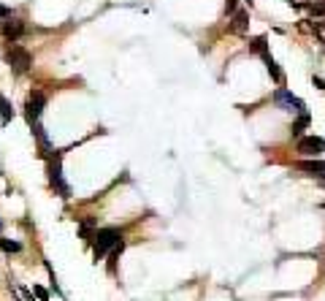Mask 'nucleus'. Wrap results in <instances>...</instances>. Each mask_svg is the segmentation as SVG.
I'll list each match as a JSON object with an SVG mask.
<instances>
[{
    "label": "nucleus",
    "mask_w": 325,
    "mask_h": 301,
    "mask_svg": "<svg viewBox=\"0 0 325 301\" xmlns=\"http://www.w3.org/2000/svg\"><path fill=\"white\" fill-rule=\"evenodd\" d=\"M122 239V233L117 231V228H100L98 233L92 236V242H95V250H92V255H95V260H100L103 255H106L109 250L114 247L117 242Z\"/></svg>",
    "instance_id": "obj_1"
},
{
    "label": "nucleus",
    "mask_w": 325,
    "mask_h": 301,
    "mask_svg": "<svg viewBox=\"0 0 325 301\" xmlns=\"http://www.w3.org/2000/svg\"><path fill=\"white\" fill-rule=\"evenodd\" d=\"M6 62H9V68L14 74H27L30 65H33V54H30L25 46H11V49L6 52Z\"/></svg>",
    "instance_id": "obj_2"
},
{
    "label": "nucleus",
    "mask_w": 325,
    "mask_h": 301,
    "mask_svg": "<svg viewBox=\"0 0 325 301\" xmlns=\"http://www.w3.org/2000/svg\"><path fill=\"white\" fill-rule=\"evenodd\" d=\"M274 104L282 109V112H290V114H301L306 112V104L301 98H296L290 90H284V87H279V90L274 92Z\"/></svg>",
    "instance_id": "obj_3"
},
{
    "label": "nucleus",
    "mask_w": 325,
    "mask_h": 301,
    "mask_svg": "<svg viewBox=\"0 0 325 301\" xmlns=\"http://www.w3.org/2000/svg\"><path fill=\"white\" fill-rule=\"evenodd\" d=\"M44 106H46V95H44L41 90H33V92L27 95V104H25V117H27V122H30V125L41 120Z\"/></svg>",
    "instance_id": "obj_4"
},
{
    "label": "nucleus",
    "mask_w": 325,
    "mask_h": 301,
    "mask_svg": "<svg viewBox=\"0 0 325 301\" xmlns=\"http://www.w3.org/2000/svg\"><path fill=\"white\" fill-rule=\"evenodd\" d=\"M49 182H52V187L57 190L60 195H70V187L65 185V179H62V163H60V155H52L49 157Z\"/></svg>",
    "instance_id": "obj_5"
},
{
    "label": "nucleus",
    "mask_w": 325,
    "mask_h": 301,
    "mask_svg": "<svg viewBox=\"0 0 325 301\" xmlns=\"http://www.w3.org/2000/svg\"><path fill=\"white\" fill-rule=\"evenodd\" d=\"M298 152L306 157H317L320 152H325V141L317 136H298Z\"/></svg>",
    "instance_id": "obj_6"
},
{
    "label": "nucleus",
    "mask_w": 325,
    "mask_h": 301,
    "mask_svg": "<svg viewBox=\"0 0 325 301\" xmlns=\"http://www.w3.org/2000/svg\"><path fill=\"white\" fill-rule=\"evenodd\" d=\"M22 36H25V22L14 19V17H9V22L3 19V38L6 41H19Z\"/></svg>",
    "instance_id": "obj_7"
},
{
    "label": "nucleus",
    "mask_w": 325,
    "mask_h": 301,
    "mask_svg": "<svg viewBox=\"0 0 325 301\" xmlns=\"http://www.w3.org/2000/svg\"><path fill=\"white\" fill-rule=\"evenodd\" d=\"M296 169L306 171V174H312V177H325V163H322V160H317V157H312V160H298V163H296Z\"/></svg>",
    "instance_id": "obj_8"
},
{
    "label": "nucleus",
    "mask_w": 325,
    "mask_h": 301,
    "mask_svg": "<svg viewBox=\"0 0 325 301\" xmlns=\"http://www.w3.org/2000/svg\"><path fill=\"white\" fill-rule=\"evenodd\" d=\"M260 57H263V62H266V71L271 74V79H274L276 84H282V82H284V76H282L279 62H276V60L271 57V54H268V49H266V52H260Z\"/></svg>",
    "instance_id": "obj_9"
},
{
    "label": "nucleus",
    "mask_w": 325,
    "mask_h": 301,
    "mask_svg": "<svg viewBox=\"0 0 325 301\" xmlns=\"http://www.w3.org/2000/svg\"><path fill=\"white\" fill-rule=\"evenodd\" d=\"M309 122H312V114H309V112H301L298 114V120L296 122H293V136H301V133H304L306 128H309Z\"/></svg>",
    "instance_id": "obj_10"
},
{
    "label": "nucleus",
    "mask_w": 325,
    "mask_h": 301,
    "mask_svg": "<svg viewBox=\"0 0 325 301\" xmlns=\"http://www.w3.org/2000/svg\"><path fill=\"white\" fill-rule=\"evenodd\" d=\"M249 27V11H236L233 14V30L236 33H244Z\"/></svg>",
    "instance_id": "obj_11"
},
{
    "label": "nucleus",
    "mask_w": 325,
    "mask_h": 301,
    "mask_svg": "<svg viewBox=\"0 0 325 301\" xmlns=\"http://www.w3.org/2000/svg\"><path fill=\"white\" fill-rule=\"evenodd\" d=\"M14 120V106L9 104V101L3 98V92H0V122L3 125H9Z\"/></svg>",
    "instance_id": "obj_12"
},
{
    "label": "nucleus",
    "mask_w": 325,
    "mask_h": 301,
    "mask_svg": "<svg viewBox=\"0 0 325 301\" xmlns=\"http://www.w3.org/2000/svg\"><path fill=\"white\" fill-rule=\"evenodd\" d=\"M30 128H33V133H35V139H38V144H41V149H44V152H49V139H46V133H44V125H41V120H38V122H33Z\"/></svg>",
    "instance_id": "obj_13"
},
{
    "label": "nucleus",
    "mask_w": 325,
    "mask_h": 301,
    "mask_svg": "<svg viewBox=\"0 0 325 301\" xmlns=\"http://www.w3.org/2000/svg\"><path fill=\"white\" fill-rule=\"evenodd\" d=\"M249 49H252V52H258V54H260V52H266V49H268V41H266V36H258L255 41L249 44Z\"/></svg>",
    "instance_id": "obj_14"
},
{
    "label": "nucleus",
    "mask_w": 325,
    "mask_h": 301,
    "mask_svg": "<svg viewBox=\"0 0 325 301\" xmlns=\"http://www.w3.org/2000/svg\"><path fill=\"white\" fill-rule=\"evenodd\" d=\"M0 247H3L6 252H19L22 244L19 242H11V239H0Z\"/></svg>",
    "instance_id": "obj_15"
},
{
    "label": "nucleus",
    "mask_w": 325,
    "mask_h": 301,
    "mask_svg": "<svg viewBox=\"0 0 325 301\" xmlns=\"http://www.w3.org/2000/svg\"><path fill=\"white\" fill-rule=\"evenodd\" d=\"M236 11H239V0H225V14H231V17H233Z\"/></svg>",
    "instance_id": "obj_16"
},
{
    "label": "nucleus",
    "mask_w": 325,
    "mask_h": 301,
    "mask_svg": "<svg viewBox=\"0 0 325 301\" xmlns=\"http://www.w3.org/2000/svg\"><path fill=\"white\" fill-rule=\"evenodd\" d=\"M33 293H35L41 301H49V293H46V288H41V285H33Z\"/></svg>",
    "instance_id": "obj_17"
},
{
    "label": "nucleus",
    "mask_w": 325,
    "mask_h": 301,
    "mask_svg": "<svg viewBox=\"0 0 325 301\" xmlns=\"http://www.w3.org/2000/svg\"><path fill=\"white\" fill-rule=\"evenodd\" d=\"M11 17V9H9V6H3V3H0V22H3V19H9Z\"/></svg>",
    "instance_id": "obj_18"
},
{
    "label": "nucleus",
    "mask_w": 325,
    "mask_h": 301,
    "mask_svg": "<svg viewBox=\"0 0 325 301\" xmlns=\"http://www.w3.org/2000/svg\"><path fill=\"white\" fill-rule=\"evenodd\" d=\"M312 82H314V87H317V90H325V82H322V79H320V76H314V79H312Z\"/></svg>",
    "instance_id": "obj_19"
},
{
    "label": "nucleus",
    "mask_w": 325,
    "mask_h": 301,
    "mask_svg": "<svg viewBox=\"0 0 325 301\" xmlns=\"http://www.w3.org/2000/svg\"><path fill=\"white\" fill-rule=\"evenodd\" d=\"M320 179H322V185H325V177H320Z\"/></svg>",
    "instance_id": "obj_20"
},
{
    "label": "nucleus",
    "mask_w": 325,
    "mask_h": 301,
    "mask_svg": "<svg viewBox=\"0 0 325 301\" xmlns=\"http://www.w3.org/2000/svg\"><path fill=\"white\" fill-rule=\"evenodd\" d=\"M306 3H314V0H306Z\"/></svg>",
    "instance_id": "obj_21"
},
{
    "label": "nucleus",
    "mask_w": 325,
    "mask_h": 301,
    "mask_svg": "<svg viewBox=\"0 0 325 301\" xmlns=\"http://www.w3.org/2000/svg\"><path fill=\"white\" fill-rule=\"evenodd\" d=\"M0 177H3V171H0Z\"/></svg>",
    "instance_id": "obj_22"
},
{
    "label": "nucleus",
    "mask_w": 325,
    "mask_h": 301,
    "mask_svg": "<svg viewBox=\"0 0 325 301\" xmlns=\"http://www.w3.org/2000/svg\"><path fill=\"white\" fill-rule=\"evenodd\" d=\"M0 228H3V223H0Z\"/></svg>",
    "instance_id": "obj_23"
}]
</instances>
